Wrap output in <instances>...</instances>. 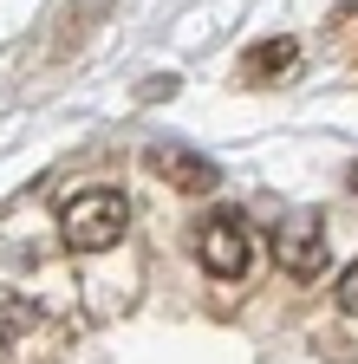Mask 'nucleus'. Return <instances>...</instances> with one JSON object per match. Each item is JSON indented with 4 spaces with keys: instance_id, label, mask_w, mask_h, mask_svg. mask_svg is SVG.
Instances as JSON below:
<instances>
[{
    "instance_id": "nucleus-6",
    "label": "nucleus",
    "mask_w": 358,
    "mask_h": 364,
    "mask_svg": "<svg viewBox=\"0 0 358 364\" xmlns=\"http://www.w3.org/2000/svg\"><path fill=\"white\" fill-rule=\"evenodd\" d=\"M332 293H339V306H345V312L358 318V260H352V267L339 273V287H332Z\"/></svg>"
},
{
    "instance_id": "nucleus-3",
    "label": "nucleus",
    "mask_w": 358,
    "mask_h": 364,
    "mask_svg": "<svg viewBox=\"0 0 358 364\" xmlns=\"http://www.w3.org/2000/svg\"><path fill=\"white\" fill-rule=\"evenodd\" d=\"M274 267L287 273V280H320L326 273V228L312 215H293L274 228Z\"/></svg>"
},
{
    "instance_id": "nucleus-2",
    "label": "nucleus",
    "mask_w": 358,
    "mask_h": 364,
    "mask_svg": "<svg viewBox=\"0 0 358 364\" xmlns=\"http://www.w3.org/2000/svg\"><path fill=\"white\" fill-rule=\"evenodd\" d=\"M196 254L202 267L215 273V280H248V267H254V235H248V215L241 208H215L202 228H196Z\"/></svg>"
},
{
    "instance_id": "nucleus-5",
    "label": "nucleus",
    "mask_w": 358,
    "mask_h": 364,
    "mask_svg": "<svg viewBox=\"0 0 358 364\" xmlns=\"http://www.w3.org/2000/svg\"><path fill=\"white\" fill-rule=\"evenodd\" d=\"M293 65H300V39H293V33L254 39L248 53H241V78H248V85H280V78H293Z\"/></svg>"
},
{
    "instance_id": "nucleus-4",
    "label": "nucleus",
    "mask_w": 358,
    "mask_h": 364,
    "mask_svg": "<svg viewBox=\"0 0 358 364\" xmlns=\"http://www.w3.org/2000/svg\"><path fill=\"white\" fill-rule=\"evenodd\" d=\"M150 169H157L163 182H176L183 196H209V189H221V169H215L202 150H189V144H157V150H150Z\"/></svg>"
},
{
    "instance_id": "nucleus-1",
    "label": "nucleus",
    "mask_w": 358,
    "mask_h": 364,
    "mask_svg": "<svg viewBox=\"0 0 358 364\" xmlns=\"http://www.w3.org/2000/svg\"><path fill=\"white\" fill-rule=\"evenodd\" d=\"M59 228H65V247H72V254H105V247L124 241L130 202H124L117 189H78V196L65 202Z\"/></svg>"
}]
</instances>
